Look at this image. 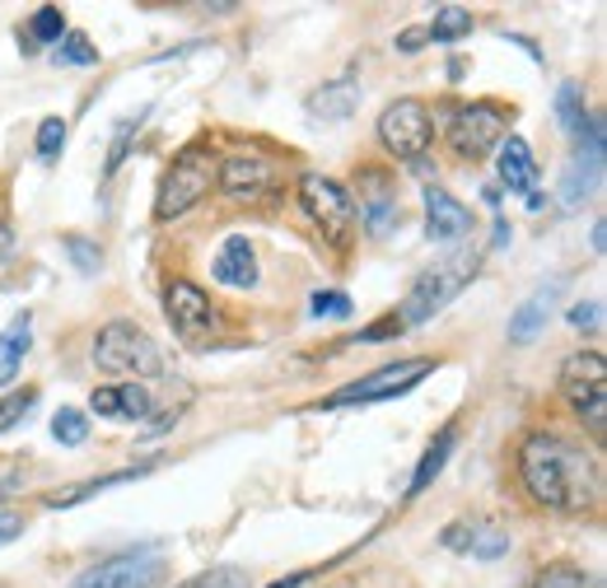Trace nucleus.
Wrapping results in <instances>:
<instances>
[{
	"label": "nucleus",
	"mask_w": 607,
	"mask_h": 588,
	"mask_svg": "<svg viewBox=\"0 0 607 588\" xmlns=\"http://www.w3.org/2000/svg\"><path fill=\"white\" fill-rule=\"evenodd\" d=\"M519 481L533 504L579 514V509L598 504L603 467L589 448L565 439L561 429H533L519 444Z\"/></svg>",
	"instance_id": "nucleus-1"
},
{
	"label": "nucleus",
	"mask_w": 607,
	"mask_h": 588,
	"mask_svg": "<svg viewBox=\"0 0 607 588\" xmlns=\"http://www.w3.org/2000/svg\"><path fill=\"white\" fill-rule=\"evenodd\" d=\"M477 266H481V248H458L448 262L421 271L416 285H411V294H407L402 313H398L402 327H421V323L435 318V313H444L463 294V285L477 276Z\"/></svg>",
	"instance_id": "nucleus-2"
},
{
	"label": "nucleus",
	"mask_w": 607,
	"mask_h": 588,
	"mask_svg": "<svg viewBox=\"0 0 607 588\" xmlns=\"http://www.w3.org/2000/svg\"><path fill=\"white\" fill-rule=\"evenodd\" d=\"M215 173H220V160H215L210 141H192L187 150L173 154L169 173L160 178V196H154V215L160 220H178L202 196L215 187Z\"/></svg>",
	"instance_id": "nucleus-3"
},
{
	"label": "nucleus",
	"mask_w": 607,
	"mask_h": 588,
	"mask_svg": "<svg viewBox=\"0 0 607 588\" xmlns=\"http://www.w3.org/2000/svg\"><path fill=\"white\" fill-rule=\"evenodd\" d=\"M295 206L304 210V220L323 233L332 248H350L356 239V202L337 178H323V173H304L295 187Z\"/></svg>",
	"instance_id": "nucleus-4"
},
{
	"label": "nucleus",
	"mask_w": 607,
	"mask_h": 588,
	"mask_svg": "<svg viewBox=\"0 0 607 588\" xmlns=\"http://www.w3.org/2000/svg\"><path fill=\"white\" fill-rule=\"evenodd\" d=\"M94 364L108 369V374L122 379H154L164 369V350L160 341L141 331L136 323H108L99 337H94Z\"/></svg>",
	"instance_id": "nucleus-5"
},
{
	"label": "nucleus",
	"mask_w": 607,
	"mask_h": 588,
	"mask_svg": "<svg viewBox=\"0 0 607 588\" xmlns=\"http://www.w3.org/2000/svg\"><path fill=\"white\" fill-rule=\"evenodd\" d=\"M561 398L589 425V435H607V360L598 350H579L561 369Z\"/></svg>",
	"instance_id": "nucleus-6"
},
{
	"label": "nucleus",
	"mask_w": 607,
	"mask_h": 588,
	"mask_svg": "<svg viewBox=\"0 0 607 588\" xmlns=\"http://www.w3.org/2000/svg\"><path fill=\"white\" fill-rule=\"evenodd\" d=\"M215 183H220V192L229 196L234 206H267L271 196L281 192V168H277V160H271L267 150L239 145L229 160H220Z\"/></svg>",
	"instance_id": "nucleus-7"
},
{
	"label": "nucleus",
	"mask_w": 607,
	"mask_h": 588,
	"mask_svg": "<svg viewBox=\"0 0 607 588\" xmlns=\"http://www.w3.org/2000/svg\"><path fill=\"white\" fill-rule=\"evenodd\" d=\"M509 122H514V112L500 104H463L448 117V150H454V160L463 164L486 160L509 135Z\"/></svg>",
	"instance_id": "nucleus-8"
},
{
	"label": "nucleus",
	"mask_w": 607,
	"mask_h": 588,
	"mask_svg": "<svg viewBox=\"0 0 607 588\" xmlns=\"http://www.w3.org/2000/svg\"><path fill=\"white\" fill-rule=\"evenodd\" d=\"M430 374H435V360H425V356H416V360H393V364H379L375 374H365V379H356V383L337 388L332 398H323V406L337 411V406L388 402V398H402V392H411V388H416L421 379H430Z\"/></svg>",
	"instance_id": "nucleus-9"
},
{
	"label": "nucleus",
	"mask_w": 607,
	"mask_h": 588,
	"mask_svg": "<svg viewBox=\"0 0 607 588\" xmlns=\"http://www.w3.org/2000/svg\"><path fill=\"white\" fill-rule=\"evenodd\" d=\"M430 141H435V122H430V108L421 98H398L393 108H383L379 145L393 154V160H421Z\"/></svg>",
	"instance_id": "nucleus-10"
},
{
	"label": "nucleus",
	"mask_w": 607,
	"mask_h": 588,
	"mask_svg": "<svg viewBox=\"0 0 607 588\" xmlns=\"http://www.w3.org/2000/svg\"><path fill=\"white\" fill-rule=\"evenodd\" d=\"M160 579H164V552L160 546H136V552L89 565L85 575H75L71 588H154Z\"/></svg>",
	"instance_id": "nucleus-11"
},
{
	"label": "nucleus",
	"mask_w": 607,
	"mask_h": 588,
	"mask_svg": "<svg viewBox=\"0 0 607 588\" xmlns=\"http://www.w3.org/2000/svg\"><path fill=\"white\" fill-rule=\"evenodd\" d=\"M164 313H169L173 331H178L187 346H206L215 331H220V313H215L210 294H206L202 285H192V281H169V290H164Z\"/></svg>",
	"instance_id": "nucleus-12"
},
{
	"label": "nucleus",
	"mask_w": 607,
	"mask_h": 588,
	"mask_svg": "<svg viewBox=\"0 0 607 588\" xmlns=\"http://www.w3.org/2000/svg\"><path fill=\"white\" fill-rule=\"evenodd\" d=\"M603 178V122H589V135L579 141V154L565 168V187H561V202L565 206H579Z\"/></svg>",
	"instance_id": "nucleus-13"
},
{
	"label": "nucleus",
	"mask_w": 607,
	"mask_h": 588,
	"mask_svg": "<svg viewBox=\"0 0 607 588\" xmlns=\"http://www.w3.org/2000/svg\"><path fill=\"white\" fill-rule=\"evenodd\" d=\"M89 411L104 421H150L154 398L141 383H108V388L89 392Z\"/></svg>",
	"instance_id": "nucleus-14"
},
{
	"label": "nucleus",
	"mask_w": 607,
	"mask_h": 588,
	"mask_svg": "<svg viewBox=\"0 0 607 588\" xmlns=\"http://www.w3.org/2000/svg\"><path fill=\"white\" fill-rule=\"evenodd\" d=\"M473 229V210L458 196H448L444 187H425V233L435 243H454Z\"/></svg>",
	"instance_id": "nucleus-15"
},
{
	"label": "nucleus",
	"mask_w": 607,
	"mask_h": 588,
	"mask_svg": "<svg viewBox=\"0 0 607 588\" xmlns=\"http://www.w3.org/2000/svg\"><path fill=\"white\" fill-rule=\"evenodd\" d=\"M210 276L229 285V290H252L258 285V252H252L248 239H225L220 252H215V262H210Z\"/></svg>",
	"instance_id": "nucleus-16"
},
{
	"label": "nucleus",
	"mask_w": 607,
	"mask_h": 588,
	"mask_svg": "<svg viewBox=\"0 0 607 588\" xmlns=\"http://www.w3.org/2000/svg\"><path fill=\"white\" fill-rule=\"evenodd\" d=\"M500 183L519 196H533V187H538V164H533V150H528L523 135H505L500 141Z\"/></svg>",
	"instance_id": "nucleus-17"
},
{
	"label": "nucleus",
	"mask_w": 607,
	"mask_h": 588,
	"mask_svg": "<svg viewBox=\"0 0 607 588\" xmlns=\"http://www.w3.org/2000/svg\"><path fill=\"white\" fill-rule=\"evenodd\" d=\"M556 300H561V281H546L533 300L528 304H519L514 308V318H509V341H533L538 331L546 327V318H552V308H556Z\"/></svg>",
	"instance_id": "nucleus-18"
},
{
	"label": "nucleus",
	"mask_w": 607,
	"mask_h": 588,
	"mask_svg": "<svg viewBox=\"0 0 607 588\" xmlns=\"http://www.w3.org/2000/svg\"><path fill=\"white\" fill-rule=\"evenodd\" d=\"M29 346H33V318L29 313H19V318H10V327L0 331V388L19 379Z\"/></svg>",
	"instance_id": "nucleus-19"
},
{
	"label": "nucleus",
	"mask_w": 607,
	"mask_h": 588,
	"mask_svg": "<svg viewBox=\"0 0 607 588\" xmlns=\"http://www.w3.org/2000/svg\"><path fill=\"white\" fill-rule=\"evenodd\" d=\"M356 98H360L356 80H332V85H323L318 94L308 98V112L323 117V122H342V117L356 112Z\"/></svg>",
	"instance_id": "nucleus-20"
},
{
	"label": "nucleus",
	"mask_w": 607,
	"mask_h": 588,
	"mask_svg": "<svg viewBox=\"0 0 607 588\" xmlns=\"http://www.w3.org/2000/svg\"><path fill=\"white\" fill-rule=\"evenodd\" d=\"M556 117H561L565 135H575V141L589 135V108H584V85L579 80H565L556 89Z\"/></svg>",
	"instance_id": "nucleus-21"
},
{
	"label": "nucleus",
	"mask_w": 607,
	"mask_h": 588,
	"mask_svg": "<svg viewBox=\"0 0 607 588\" xmlns=\"http://www.w3.org/2000/svg\"><path fill=\"white\" fill-rule=\"evenodd\" d=\"M448 454H454V429H444V435L425 448V458H421V467H416V477H411V486H407V496H421V490L435 481L440 472H444V462H448Z\"/></svg>",
	"instance_id": "nucleus-22"
},
{
	"label": "nucleus",
	"mask_w": 607,
	"mask_h": 588,
	"mask_svg": "<svg viewBox=\"0 0 607 588\" xmlns=\"http://www.w3.org/2000/svg\"><path fill=\"white\" fill-rule=\"evenodd\" d=\"M425 33H430V43H458V37L473 33V10L444 6V10H435V19L425 24Z\"/></svg>",
	"instance_id": "nucleus-23"
},
{
	"label": "nucleus",
	"mask_w": 607,
	"mask_h": 588,
	"mask_svg": "<svg viewBox=\"0 0 607 588\" xmlns=\"http://www.w3.org/2000/svg\"><path fill=\"white\" fill-rule=\"evenodd\" d=\"M52 62H56V66H99V47H94L85 33L66 29V37L52 47Z\"/></svg>",
	"instance_id": "nucleus-24"
},
{
	"label": "nucleus",
	"mask_w": 607,
	"mask_h": 588,
	"mask_svg": "<svg viewBox=\"0 0 607 588\" xmlns=\"http://www.w3.org/2000/svg\"><path fill=\"white\" fill-rule=\"evenodd\" d=\"M356 220H365V229L375 233V239H383V233L398 225V202H393V196H383V192L369 196V202L356 210Z\"/></svg>",
	"instance_id": "nucleus-25"
},
{
	"label": "nucleus",
	"mask_w": 607,
	"mask_h": 588,
	"mask_svg": "<svg viewBox=\"0 0 607 588\" xmlns=\"http://www.w3.org/2000/svg\"><path fill=\"white\" fill-rule=\"evenodd\" d=\"M29 37H33V43H52L56 47L66 37V14L56 6H37L33 19H29Z\"/></svg>",
	"instance_id": "nucleus-26"
},
{
	"label": "nucleus",
	"mask_w": 607,
	"mask_h": 588,
	"mask_svg": "<svg viewBox=\"0 0 607 588\" xmlns=\"http://www.w3.org/2000/svg\"><path fill=\"white\" fill-rule=\"evenodd\" d=\"M89 435V421H85V411H75V406H62L52 416V439L56 444H66V448H80Z\"/></svg>",
	"instance_id": "nucleus-27"
},
{
	"label": "nucleus",
	"mask_w": 607,
	"mask_h": 588,
	"mask_svg": "<svg viewBox=\"0 0 607 588\" xmlns=\"http://www.w3.org/2000/svg\"><path fill=\"white\" fill-rule=\"evenodd\" d=\"M584 584H589V579H584L579 565L552 560V565H542V570L533 575V584H528V588H584Z\"/></svg>",
	"instance_id": "nucleus-28"
},
{
	"label": "nucleus",
	"mask_w": 607,
	"mask_h": 588,
	"mask_svg": "<svg viewBox=\"0 0 607 588\" xmlns=\"http://www.w3.org/2000/svg\"><path fill=\"white\" fill-rule=\"evenodd\" d=\"M33 406H37V388H19V392H6V398H0V435H6V429H14L19 421L29 416Z\"/></svg>",
	"instance_id": "nucleus-29"
},
{
	"label": "nucleus",
	"mask_w": 607,
	"mask_h": 588,
	"mask_svg": "<svg viewBox=\"0 0 607 588\" xmlns=\"http://www.w3.org/2000/svg\"><path fill=\"white\" fill-rule=\"evenodd\" d=\"M252 579H248V570H239V565H215V570H206V575H197L192 584H183V588H248Z\"/></svg>",
	"instance_id": "nucleus-30"
},
{
	"label": "nucleus",
	"mask_w": 607,
	"mask_h": 588,
	"mask_svg": "<svg viewBox=\"0 0 607 588\" xmlns=\"http://www.w3.org/2000/svg\"><path fill=\"white\" fill-rule=\"evenodd\" d=\"M62 145H66V122L62 117H43V122H37V154L52 164L56 154H62Z\"/></svg>",
	"instance_id": "nucleus-31"
},
{
	"label": "nucleus",
	"mask_w": 607,
	"mask_h": 588,
	"mask_svg": "<svg viewBox=\"0 0 607 588\" xmlns=\"http://www.w3.org/2000/svg\"><path fill=\"white\" fill-rule=\"evenodd\" d=\"M308 308H313V318H337V323L350 318V300H346L342 290H318L308 300Z\"/></svg>",
	"instance_id": "nucleus-32"
},
{
	"label": "nucleus",
	"mask_w": 607,
	"mask_h": 588,
	"mask_svg": "<svg viewBox=\"0 0 607 588\" xmlns=\"http://www.w3.org/2000/svg\"><path fill=\"white\" fill-rule=\"evenodd\" d=\"M467 552L481 556V560H496L509 552V537L505 533H491V527H473V542H467Z\"/></svg>",
	"instance_id": "nucleus-33"
},
{
	"label": "nucleus",
	"mask_w": 607,
	"mask_h": 588,
	"mask_svg": "<svg viewBox=\"0 0 607 588\" xmlns=\"http://www.w3.org/2000/svg\"><path fill=\"white\" fill-rule=\"evenodd\" d=\"M565 323L579 327V331H598V327H603V304H598V300H589V304H575L571 313H565Z\"/></svg>",
	"instance_id": "nucleus-34"
},
{
	"label": "nucleus",
	"mask_w": 607,
	"mask_h": 588,
	"mask_svg": "<svg viewBox=\"0 0 607 588\" xmlns=\"http://www.w3.org/2000/svg\"><path fill=\"white\" fill-rule=\"evenodd\" d=\"M66 252L75 258V266H80V271H99V252H94V243L80 239V233H71V239H66Z\"/></svg>",
	"instance_id": "nucleus-35"
},
{
	"label": "nucleus",
	"mask_w": 607,
	"mask_h": 588,
	"mask_svg": "<svg viewBox=\"0 0 607 588\" xmlns=\"http://www.w3.org/2000/svg\"><path fill=\"white\" fill-rule=\"evenodd\" d=\"M388 337H402V318H398V313H388V318H379L375 327L360 331V341H388Z\"/></svg>",
	"instance_id": "nucleus-36"
},
{
	"label": "nucleus",
	"mask_w": 607,
	"mask_h": 588,
	"mask_svg": "<svg viewBox=\"0 0 607 588\" xmlns=\"http://www.w3.org/2000/svg\"><path fill=\"white\" fill-rule=\"evenodd\" d=\"M131 127H136V122H122V127H117V141H112V154H108V173L122 168V154H127V145H131Z\"/></svg>",
	"instance_id": "nucleus-37"
},
{
	"label": "nucleus",
	"mask_w": 607,
	"mask_h": 588,
	"mask_svg": "<svg viewBox=\"0 0 607 588\" xmlns=\"http://www.w3.org/2000/svg\"><path fill=\"white\" fill-rule=\"evenodd\" d=\"M467 542H473V523L444 527V546H448V552H467Z\"/></svg>",
	"instance_id": "nucleus-38"
},
{
	"label": "nucleus",
	"mask_w": 607,
	"mask_h": 588,
	"mask_svg": "<svg viewBox=\"0 0 607 588\" xmlns=\"http://www.w3.org/2000/svg\"><path fill=\"white\" fill-rule=\"evenodd\" d=\"M24 533V514H14V509H0V542H10Z\"/></svg>",
	"instance_id": "nucleus-39"
},
{
	"label": "nucleus",
	"mask_w": 607,
	"mask_h": 588,
	"mask_svg": "<svg viewBox=\"0 0 607 588\" xmlns=\"http://www.w3.org/2000/svg\"><path fill=\"white\" fill-rule=\"evenodd\" d=\"M421 43H430V33H425V29H411V33L398 37V47H402V52H416Z\"/></svg>",
	"instance_id": "nucleus-40"
},
{
	"label": "nucleus",
	"mask_w": 607,
	"mask_h": 588,
	"mask_svg": "<svg viewBox=\"0 0 607 588\" xmlns=\"http://www.w3.org/2000/svg\"><path fill=\"white\" fill-rule=\"evenodd\" d=\"M14 258V233H10V225H0V262H10Z\"/></svg>",
	"instance_id": "nucleus-41"
},
{
	"label": "nucleus",
	"mask_w": 607,
	"mask_h": 588,
	"mask_svg": "<svg viewBox=\"0 0 607 588\" xmlns=\"http://www.w3.org/2000/svg\"><path fill=\"white\" fill-rule=\"evenodd\" d=\"M173 421H178V411H164V416H160V421H154V425H150V435H145V439H160V435H164V429H169Z\"/></svg>",
	"instance_id": "nucleus-42"
},
{
	"label": "nucleus",
	"mask_w": 607,
	"mask_h": 588,
	"mask_svg": "<svg viewBox=\"0 0 607 588\" xmlns=\"http://www.w3.org/2000/svg\"><path fill=\"white\" fill-rule=\"evenodd\" d=\"M308 579V570H300V575H285V579H277V584H267V588H300Z\"/></svg>",
	"instance_id": "nucleus-43"
},
{
	"label": "nucleus",
	"mask_w": 607,
	"mask_h": 588,
	"mask_svg": "<svg viewBox=\"0 0 607 588\" xmlns=\"http://www.w3.org/2000/svg\"><path fill=\"white\" fill-rule=\"evenodd\" d=\"M491 243H496V248H505V243H509V225L500 220V215H496V233H491Z\"/></svg>",
	"instance_id": "nucleus-44"
},
{
	"label": "nucleus",
	"mask_w": 607,
	"mask_h": 588,
	"mask_svg": "<svg viewBox=\"0 0 607 588\" xmlns=\"http://www.w3.org/2000/svg\"><path fill=\"white\" fill-rule=\"evenodd\" d=\"M603 243H607V225L598 220V225H594V252H598V258H603Z\"/></svg>",
	"instance_id": "nucleus-45"
}]
</instances>
